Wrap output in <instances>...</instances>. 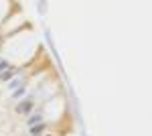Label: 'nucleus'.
<instances>
[{"label": "nucleus", "mask_w": 152, "mask_h": 136, "mask_svg": "<svg viewBox=\"0 0 152 136\" xmlns=\"http://www.w3.org/2000/svg\"><path fill=\"white\" fill-rule=\"evenodd\" d=\"M33 108H35V96H28V98H23L20 104L14 106V112L18 114V116H28V114L33 112Z\"/></svg>", "instance_id": "f257e3e1"}, {"label": "nucleus", "mask_w": 152, "mask_h": 136, "mask_svg": "<svg viewBox=\"0 0 152 136\" xmlns=\"http://www.w3.org/2000/svg\"><path fill=\"white\" fill-rule=\"evenodd\" d=\"M20 73V67H16V65H10L8 69H4L2 73H0V81L2 83H8V81L12 79V77H16Z\"/></svg>", "instance_id": "f03ea898"}, {"label": "nucleus", "mask_w": 152, "mask_h": 136, "mask_svg": "<svg viewBox=\"0 0 152 136\" xmlns=\"http://www.w3.org/2000/svg\"><path fill=\"white\" fill-rule=\"evenodd\" d=\"M45 132H47V124H45V122H39V124L28 128V134L31 136H43Z\"/></svg>", "instance_id": "7ed1b4c3"}, {"label": "nucleus", "mask_w": 152, "mask_h": 136, "mask_svg": "<svg viewBox=\"0 0 152 136\" xmlns=\"http://www.w3.org/2000/svg\"><path fill=\"white\" fill-rule=\"evenodd\" d=\"M39 122H43V114H41V112L28 114V118H26V126H28V128L35 126V124H39Z\"/></svg>", "instance_id": "20e7f679"}, {"label": "nucleus", "mask_w": 152, "mask_h": 136, "mask_svg": "<svg viewBox=\"0 0 152 136\" xmlns=\"http://www.w3.org/2000/svg\"><path fill=\"white\" fill-rule=\"evenodd\" d=\"M23 83H26V79H24V77H18V75H16V77H12V79L8 81V85H6V87H8L10 91H14L16 87H20Z\"/></svg>", "instance_id": "39448f33"}, {"label": "nucleus", "mask_w": 152, "mask_h": 136, "mask_svg": "<svg viewBox=\"0 0 152 136\" xmlns=\"http://www.w3.org/2000/svg\"><path fill=\"white\" fill-rule=\"evenodd\" d=\"M26 87H28V83H23L20 87H16V90H14V91H10L12 100H18V98H23L24 93H26Z\"/></svg>", "instance_id": "423d86ee"}, {"label": "nucleus", "mask_w": 152, "mask_h": 136, "mask_svg": "<svg viewBox=\"0 0 152 136\" xmlns=\"http://www.w3.org/2000/svg\"><path fill=\"white\" fill-rule=\"evenodd\" d=\"M12 63L10 61H8V59H0V73H2V71H4V69H8L10 67Z\"/></svg>", "instance_id": "0eeeda50"}, {"label": "nucleus", "mask_w": 152, "mask_h": 136, "mask_svg": "<svg viewBox=\"0 0 152 136\" xmlns=\"http://www.w3.org/2000/svg\"><path fill=\"white\" fill-rule=\"evenodd\" d=\"M43 136H55V134H43Z\"/></svg>", "instance_id": "6e6552de"}]
</instances>
